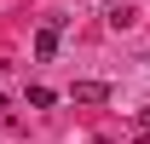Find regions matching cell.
<instances>
[{
  "instance_id": "cell-1",
  "label": "cell",
  "mask_w": 150,
  "mask_h": 144,
  "mask_svg": "<svg viewBox=\"0 0 150 144\" xmlns=\"http://www.w3.org/2000/svg\"><path fill=\"white\" fill-rule=\"evenodd\" d=\"M58 29H64V18H46V29L35 35V58L46 64V58H58Z\"/></svg>"
},
{
  "instance_id": "cell-2",
  "label": "cell",
  "mask_w": 150,
  "mask_h": 144,
  "mask_svg": "<svg viewBox=\"0 0 150 144\" xmlns=\"http://www.w3.org/2000/svg\"><path fill=\"white\" fill-rule=\"evenodd\" d=\"M69 98H75V104H104V98H110V87H104V81H75Z\"/></svg>"
},
{
  "instance_id": "cell-3",
  "label": "cell",
  "mask_w": 150,
  "mask_h": 144,
  "mask_svg": "<svg viewBox=\"0 0 150 144\" xmlns=\"http://www.w3.org/2000/svg\"><path fill=\"white\" fill-rule=\"evenodd\" d=\"M127 23H139V12L133 6H110V29H127Z\"/></svg>"
},
{
  "instance_id": "cell-4",
  "label": "cell",
  "mask_w": 150,
  "mask_h": 144,
  "mask_svg": "<svg viewBox=\"0 0 150 144\" xmlns=\"http://www.w3.org/2000/svg\"><path fill=\"white\" fill-rule=\"evenodd\" d=\"M52 98H58L52 87H29V109H52Z\"/></svg>"
},
{
  "instance_id": "cell-5",
  "label": "cell",
  "mask_w": 150,
  "mask_h": 144,
  "mask_svg": "<svg viewBox=\"0 0 150 144\" xmlns=\"http://www.w3.org/2000/svg\"><path fill=\"white\" fill-rule=\"evenodd\" d=\"M139 133H144V138H150V109H139Z\"/></svg>"
}]
</instances>
